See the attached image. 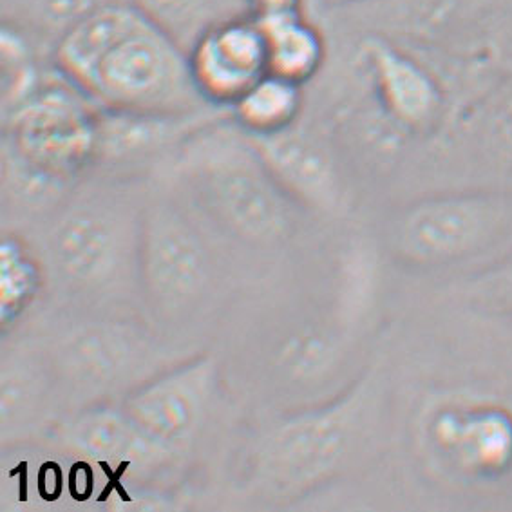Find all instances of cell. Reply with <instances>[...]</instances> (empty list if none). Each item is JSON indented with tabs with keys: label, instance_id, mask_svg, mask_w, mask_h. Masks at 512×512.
<instances>
[{
	"label": "cell",
	"instance_id": "obj_1",
	"mask_svg": "<svg viewBox=\"0 0 512 512\" xmlns=\"http://www.w3.org/2000/svg\"><path fill=\"white\" fill-rule=\"evenodd\" d=\"M87 95L105 109L196 114L210 107L190 73L189 53L143 19L98 67Z\"/></svg>",
	"mask_w": 512,
	"mask_h": 512
},
{
	"label": "cell",
	"instance_id": "obj_2",
	"mask_svg": "<svg viewBox=\"0 0 512 512\" xmlns=\"http://www.w3.org/2000/svg\"><path fill=\"white\" fill-rule=\"evenodd\" d=\"M100 105L51 67L40 86L6 111L10 149L42 171L67 180L95 160Z\"/></svg>",
	"mask_w": 512,
	"mask_h": 512
},
{
	"label": "cell",
	"instance_id": "obj_3",
	"mask_svg": "<svg viewBox=\"0 0 512 512\" xmlns=\"http://www.w3.org/2000/svg\"><path fill=\"white\" fill-rule=\"evenodd\" d=\"M509 212L489 194H446L418 201L397 223V243L418 263L442 265L487 247L507 225Z\"/></svg>",
	"mask_w": 512,
	"mask_h": 512
},
{
	"label": "cell",
	"instance_id": "obj_4",
	"mask_svg": "<svg viewBox=\"0 0 512 512\" xmlns=\"http://www.w3.org/2000/svg\"><path fill=\"white\" fill-rule=\"evenodd\" d=\"M424 440L458 475L494 478L512 467V411L484 397H447L427 413Z\"/></svg>",
	"mask_w": 512,
	"mask_h": 512
},
{
	"label": "cell",
	"instance_id": "obj_5",
	"mask_svg": "<svg viewBox=\"0 0 512 512\" xmlns=\"http://www.w3.org/2000/svg\"><path fill=\"white\" fill-rule=\"evenodd\" d=\"M189 66L201 98L214 109L230 111L268 73L259 22L248 13L221 20L189 49Z\"/></svg>",
	"mask_w": 512,
	"mask_h": 512
},
{
	"label": "cell",
	"instance_id": "obj_6",
	"mask_svg": "<svg viewBox=\"0 0 512 512\" xmlns=\"http://www.w3.org/2000/svg\"><path fill=\"white\" fill-rule=\"evenodd\" d=\"M248 140L290 198L319 210L341 205V174L330 151L313 134L295 124L281 133Z\"/></svg>",
	"mask_w": 512,
	"mask_h": 512
},
{
	"label": "cell",
	"instance_id": "obj_7",
	"mask_svg": "<svg viewBox=\"0 0 512 512\" xmlns=\"http://www.w3.org/2000/svg\"><path fill=\"white\" fill-rule=\"evenodd\" d=\"M357 57L384 111L395 122L422 127L437 114L440 93L435 80L393 40L368 33L357 46Z\"/></svg>",
	"mask_w": 512,
	"mask_h": 512
},
{
	"label": "cell",
	"instance_id": "obj_8",
	"mask_svg": "<svg viewBox=\"0 0 512 512\" xmlns=\"http://www.w3.org/2000/svg\"><path fill=\"white\" fill-rule=\"evenodd\" d=\"M124 205L109 194H84L58 219L53 241L71 274L93 277L114 259L124 227Z\"/></svg>",
	"mask_w": 512,
	"mask_h": 512
},
{
	"label": "cell",
	"instance_id": "obj_9",
	"mask_svg": "<svg viewBox=\"0 0 512 512\" xmlns=\"http://www.w3.org/2000/svg\"><path fill=\"white\" fill-rule=\"evenodd\" d=\"M143 19L142 11L134 2L105 6L58 38L51 51V64L60 75L87 93L105 57L138 28Z\"/></svg>",
	"mask_w": 512,
	"mask_h": 512
},
{
	"label": "cell",
	"instance_id": "obj_10",
	"mask_svg": "<svg viewBox=\"0 0 512 512\" xmlns=\"http://www.w3.org/2000/svg\"><path fill=\"white\" fill-rule=\"evenodd\" d=\"M147 256L156 281L172 294H187L200 283V243L172 203H154L143 214Z\"/></svg>",
	"mask_w": 512,
	"mask_h": 512
},
{
	"label": "cell",
	"instance_id": "obj_11",
	"mask_svg": "<svg viewBox=\"0 0 512 512\" xmlns=\"http://www.w3.org/2000/svg\"><path fill=\"white\" fill-rule=\"evenodd\" d=\"M256 20L265 37L268 73L306 86L323 71L328 46L304 11Z\"/></svg>",
	"mask_w": 512,
	"mask_h": 512
},
{
	"label": "cell",
	"instance_id": "obj_12",
	"mask_svg": "<svg viewBox=\"0 0 512 512\" xmlns=\"http://www.w3.org/2000/svg\"><path fill=\"white\" fill-rule=\"evenodd\" d=\"M304 105V86L266 73L228 113L241 133L257 138L281 133L297 124Z\"/></svg>",
	"mask_w": 512,
	"mask_h": 512
},
{
	"label": "cell",
	"instance_id": "obj_13",
	"mask_svg": "<svg viewBox=\"0 0 512 512\" xmlns=\"http://www.w3.org/2000/svg\"><path fill=\"white\" fill-rule=\"evenodd\" d=\"M133 0H0L2 22L20 29L49 55L58 38L105 6Z\"/></svg>",
	"mask_w": 512,
	"mask_h": 512
},
{
	"label": "cell",
	"instance_id": "obj_14",
	"mask_svg": "<svg viewBox=\"0 0 512 512\" xmlns=\"http://www.w3.org/2000/svg\"><path fill=\"white\" fill-rule=\"evenodd\" d=\"M143 17L189 53L221 20L247 13L245 0H133Z\"/></svg>",
	"mask_w": 512,
	"mask_h": 512
},
{
	"label": "cell",
	"instance_id": "obj_15",
	"mask_svg": "<svg viewBox=\"0 0 512 512\" xmlns=\"http://www.w3.org/2000/svg\"><path fill=\"white\" fill-rule=\"evenodd\" d=\"M348 422L339 413L306 418L286 435L283 456L290 475L310 478L330 469L346 446Z\"/></svg>",
	"mask_w": 512,
	"mask_h": 512
},
{
	"label": "cell",
	"instance_id": "obj_16",
	"mask_svg": "<svg viewBox=\"0 0 512 512\" xmlns=\"http://www.w3.org/2000/svg\"><path fill=\"white\" fill-rule=\"evenodd\" d=\"M198 397L183 384H162L134 400L133 417L152 437L176 440L183 437L198 417Z\"/></svg>",
	"mask_w": 512,
	"mask_h": 512
},
{
	"label": "cell",
	"instance_id": "obj_17",
	"mask_svg": "<svg viewBox=\"0 0 512 512\" xmlns=\"http://www.w3.org/2000/svg\"><path fill=\"white\" fill-rule=\"evenodd\" d=\"M306 0H245L248 15L254 19H268L290 13H303Z\"/></svg>",
	"mask_w": 512,
	"mask_h": 512
},
{
	"label": "cell",
	"instance_id": "obj_18",
	"mask_svg": "<svg viewBox=\"0 0 512 512\" xmlns=\"http://www.w3.org/2000/svg\"><path fill=\"white\" fill-rule=\"evenodd\" d=\"M323 10H344V8H355L361 4H370L377 0H315Z\"/></svg>",
	"mask_w": 512,
	"mask_h": 512
}]
</instances>
